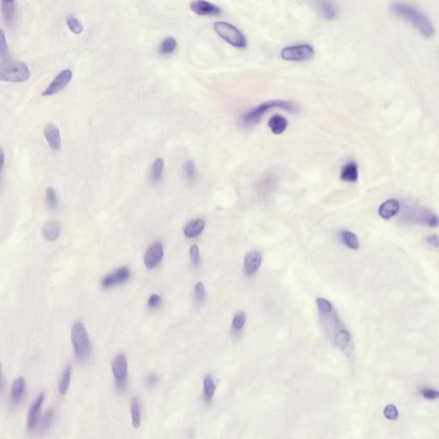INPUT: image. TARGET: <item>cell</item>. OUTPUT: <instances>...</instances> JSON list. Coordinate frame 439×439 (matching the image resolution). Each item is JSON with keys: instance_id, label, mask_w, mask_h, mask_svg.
<instances>
[{"instance_id": "1", "label": "cell", "mask_w": 439, "mask_h": 439, "mask_svg": "<svg viewBox=\"0 0 439 439\" xmlns=\"http://www.w3.org/2000/svg\"><path fill=\"white\" fill-rule=\"evenodd\" d=\"M391 9L396 15L410 21L423 36L431 38L435 34V29L430 20L415 6L408 3H394Z\"/></svg>"}, {"instance_id": "2", "label": "cell", "mask_w": 439, "mask_h": 439, "mask_svg": "<svg viewBox=\"0 0 439 439\" xmlns=\"http://www.w3.org/2000/svg\"><path fill=\"white\" fill-rule=\"evenodd\" d=\"M283 109L290 113L298 112V107L295 103L291 101L274 100V101H266L260 104L259 106L250 109L242 118V122L246 126H251L259 122L263 115L269 112L270 110Z\"/></svg>"}, {"instance_id": "3", "label": "cell", "mask_w": 439, "mask_h": 439, "mask_svg": "<svg viewBox=\"0 0 439 439\" xmlns=\"http://www.w3.org/2000/svg\"><path fill=\"white\" fill-rule=\"evenodd\" d=\"M71 341L76 358L80 361H85L91 351L89 334L82 323H76L71 329Z\"/></svg>"}, {"instance_id": "4", "label": "cell", "mask_w": 439, "mask_h": 439, "mask_svg": "<svg viewBox=\"0 0 439 439\" xmlns=\"http://www.w3.org/2000/svg\"><path fill=\"white\" fill-rule=\"evenodd\" d=\"M402 217L404 221L412 224H421L430 227L439 226V217L438 215L426 208H407Z\"/></svg>"}, {"instance_id": "5", "label": "cell", "mask_w": 439, "mask_h": 439, "mask_svg": "<svg viewBox=\"0 0 439 439\" xmlns=\"http://www.w3.org/2000/svg\"><path fill=\"white\" fill-rule=\"evenodd\" d=\"M30 77L29 68L23 62L9 61L1 64L0 79L5 82H21Z\"/></svg>"}, {"instance_id": "6", "label": "cell", "mask_w": 439, "mask_h": 439, "mask_svg": "<svg viewBox=\"0 0 439 439\" xmlns=\"http://www.w3.org/2000/svg\"><path fill=\"white\" fill-rule=\"evenodd\" d=\"M214 29L218 35L226 42L237 48L244 49L247 46V40L244 34L233 25L217 21L214 24Z\"/></svg>"}, {"instance_id": "7", "label": "cell", "mask_w": 439, "mask_h": 439, "mask_svg": "<svg viewBox=\"0 0 439 439\" xmlns=\"http://www.w3.org/2000/svg\"><path fill=\"white\" fill-rule=\"evenodd\" d=\"M112 372L117 389L119 391H125L128 378V362L125 354L117 355L112 365Z\"/></svg>"}, {"instance_id": "8", "label": "cell", "mask_w": 439, "mask_h": 439, "mask_svg": "<svg viewBox=\"0 0 439 439\" xmlns=\"http://www.w3.org/2000/svg\"><path fill=\"white\" fill-rule=\"evenodd\" d=\"M314 49L308 44L288 46L281 50V58L287 61H306L314 56Z\"/></svg>"}, {"instance_id": "9", "label": "cell", "mask_w": 439, "mask_h": 439, "mask_svg": "<svg viewBox=\"0 0 439 439\" xmlns=\"http://www.w3.org/2000/svg\"><path fill=\"white\" fill-rule=\"evenodd\" d=\"M72 76L73 74L70 69L62 70L61 72H59L55 76L54 79L52 80L51 83L47 86V88L43 91V96H50L61 91L62 89H64L71 81Z\"/></svg>"}, {"instance_id": "10", "label": "cell", "mask_w": 439, "mask_h": 439, "mask_svg": "<svg viewBox=\"0 0 439 439\" xmlns=\"http://www.w3.org/2000/svg\"><path fill=\"white\" fill-rule=\"evenodd\" d=\"M46 398V393L41 392L37 396L33 403L31 404L27 416V430L28 432L34 431L37 428L40 421V411L43 403Z\"/></svg>"}, {"instance_id": "11", "label": "cell", "mask_w": 439, "mask_h": 439, "mask_svg": "<svg viewBox=\"0 0 439 439\" xmlns=\"http://www.w3.org/2000/svg\"><path fill=\"white\" fill-rule=\"evenodd\" d=\"M164 256V248L161 242L153 244L144 256V264L147 268L153 269L161 263Z\"/></svg>"}, {"instance_id": "12", "label": "cell", "mask_w": 439, "mask_h": 439, "mask_svg": "<svg viewBox=\"0 0 439 439\" xmlns=\"http://www.w3.org/2000/svg\"><path fill=\"white\" fill-rule=\"evenodd\" d=\"M131 277V271L127 267H122L115 270L112 274H108L104 277L101 281V287L104 288H110L119 284L124 283L128 281Z\"/></svg>"}, {"instance_id": "13", "label": "cell", "mask_w": 439, "mask_h": 439, "mask_svg": "<svg viewBox=\"0 0 439 439\" xmlns=\"http://www.w3.org/2000/svg\"><path fill=\"white\" fill-rule=\"evenodd\" d=\"M191 9L197 15L208 16V15H218L221 13V9L216 4L207 1H193L190 4Z\"/></svg>"}, {"instance_id": "14", "label": "cell", "mask_w": 439, "mask_h": 439, "mask_svg": "<svg viewBox=\"0 0 439 439\" xmlns=\"http://www.w3.org/2000/svg\"><path fill=\"white\" fill-rule=\"evenodd\" d=\"M262 256L259 251H250L247 254L244 260V273L246 276L250 277L256 274L262 264Z\"/></svg>"}, {"instance_id": "15", "label": "cell", "mask_w": 439, "mask_h": 439, "mask_svg": "<svg viewBox=\"0 0 439 439\" xmlns=\"http://www.w3.org/2000/svg\"><path fill=\"white\" fill-rule=\"evenodd\" d=\"M44 136L49 146L53 151H58L61 148V136L57 125L48 123L44 128Z\"/></svg>"}, {"instance_id": "16", "label": "cell", "mask_w": 439, "mask_h": 439, "mask_svg": "<svg viewBox=\"0 0 439 439\" xmlns=\"http://www.w3.org/2000/svg\"><path fill=\"white\" fill-rule=\"evenodd\" d=\"M401 205L396 199H389L383 203L378 208L379 216L385 220H389L399 213Z\"/></svg>"}, {"instance_id": "17", "label": "cell", "mask_w": 439, "mask_h": 439, "mask_svg": "<svg viewBox=\"0 0 439 439\" xmlns=\"http://www.w3.org/2000/svg\"><path fill=\"white\" fill-rule=\"evenodd\" d=\"M26 391V381L24 378H15L10 387V401L13 404H17L22 399Z\"/></svg>"}, {"instance_id": "18", "label": "cell", "mask_w": 439, "mask_h": 439, "mask_svg": "<svg viewBox=\"0 0 439 439\" xmlns=\"http://www.w3.org/2000/svg\"><path fill=\"white\" fill-rule=\"evenodd\" d=\"M359 177V169L356 162H348L344 165L341 172V180L346 182L354 183Z\"/></svg>"}, {"instance_id": "19", "label": "cell", "mask_w": 439, "mask_h": 439, "mask_svg": "<svg viewBox=\"0 0 439 439\" xmlns=\"http://www.w3.org/2000/svg\"><path fill=\"white\" fill-rule=\"evenodd\" d=\"M205 221L204 220L198 219L192 220L186 225L184 229V234L186 238H196L201 234L205 230Z\"/></svg>"}, {"instance_id": "20", "label": "cell", "mask_w": 439, "mask_h": 439, "mask_svg": "<svg viewBox=\"0 0 439 439\" xmlns=\"http://www.w3.org/2000/svg\"><path fill=\"white\" fill-rule=\"evenodd\" d=\"M164 161L162 158H157L154 161L150 169V181L153 185H158L162 179L164 171Z\"/></svg>"}, {"instance_id": "21", "label": "cell", "mask_w": 439, "mask_h": 439, "mask_svg": "<svg viewBox=\"0 0 439 439\" xmlns=\"http://www.w3.org/2000/svg\"><path fill=\"white\" fill-rule=\"evenodd\" d=\"M268 127L271 130L272 132L275 135H280L286 131L287 127V119L281 115H274L272 116L268 122Z\"/></svg>"}, {"instance_id": "22", "label": "cell", "mask_w": 439, "mask_h": 439, "mask_svg": "<svg viewBox=\"0 0 439 439\" xmlns=\"http://www.w3.org/2000/svg\"><path fill=\"white\" fill-rule=\"evenodd\" d=\"M1 6H2V14L4 21L7 24H12L13 21L15 20V1H2L1 2Z\"/></svg>"}, {"instance_id": "23", "label": "cell", "mask_w": 439, "mask_h": 439, "mask_svg": "<svg viewBox=\"0 0 439 439\" xmlns=\"http://www.w3.org/2000/svg\"><path fill=\"white\" fill-rule=\"evenodd\" d=\"M216 383L211 375L205 376L204 379V401L206 403H211L216 393Z\"/></svg>"}, {"instance_id": "24", "label": "cell", "mask_w": 439, "mask_h": 439, "mask_svg": "<svg viewBox=\"0 0 439 439\" xmlns=\"http://www.w3.org/2000/svg\"><path fill=\"white\" fill-rule=\"evenodd\" d=\"M131 423L134 428L137 429L141 426L142 421V413L139 400L137 397H133L131 403Z\"/></svg>"}, {"instance_id": "25", "label": "cell", "mask_w": 439, "mask_h": 439, "mask_svg": "<svg viewBox=\"0 0 439 439\" xmlns=\"http://www.w3.org/2000/svg\"><path fill=\"white\" fill-rule=\"evenodd\" d=\"M71 373H72V367L70 365L64 368V372L62 373L60 381L58 383V394L60 396H64L67 393L68 389L70 387V380H71Z\"/></svg>"}, {"instance_id": "26", "label": "cell", "mask_w": 439, "mask_h": 439, "mask_svg": "<svg viewBox=\"0 0 439 439\" xmlns=\"http://www.w3.org/2000/svg\"><path fill=\"white\" fill-rule=\"evenodd\" d=\"M53 420H54V411L52 409H48L43 415L37 426V430L39 433L43 434L46 433L50 429V427H52Z\"/></svg>"}, {"instance_id": "27", "label": "cell", "mask_w": 439, "mask_h": 439, "mask_svg": "<svg viewBox=\"0 0 439 439\" xmlns=\"http://www.w3.org/2000/svg\"><path fill=\"white\" fill-rule=\"evenodd\" d=\"M61 229L57 222H49L43 227V235L50 242L57 240L60 235Z\"/></svg>"}, {"instance_id": "28", "label": "cell", "mask_w": 439, "mask_h": 439, "mask_svg": "<svg viewBox=\"0 0 439 439\" xmlns=\"http://www.w3.org/2000/svg\"><path fill=\"white\" fill-rule=\"evenodd\" d=\"M340 238L343 244L352 250H358L360 248V241L357 235L350 231H342L340 232Z\"/></svg>"}, {"instance_id": "29", "label": "cell", "mask_w": 439, "mask_h": 439, "mask_svg": "<svg viewBox=\"0 0 439 439\" xmlns=\"http://www.w3.org/2000/svg\"><path fill=\"white\" fill-rule=\"evenodd\" d=\"M176 48H177V40L174 37L168 36L160 43L158 52L162 55H169L172 54Z\"/></svg>"}, {"instance_id": "30", "label": "cell", "mask_w": 439, "mask_h": 439, "mask_svg": "<svg viewBox=\"0 0 439 439\" xmlns=\"http://www.w3.org/2000/svg\"><path fill=\"white\" fill-rule=\"evenodd\" d=\"M334 342L335 344L338 348L342 349H346L348 348V345L351 342V334L349 331L346 329H341L338 332L336 333L334 337Z\"/></svg>"}, {"instance_id": "31", "label": "cell", "mask_w": 439, "mask_h": 439, "mask_svg": "<svg viewBox=\"0 0 439 439\" xmlns=\"http://www.w3.org/2000/svg\"><path fill=\"white\" fill-rule=\"evenodd\" d=\"M319 9L323 17L328 20H333L336 18L337 15V9L334 3L329 2H320Z\"/></svg>"}, {"instance_id": "32", "label": "cell", "mask_w": 439, "mask_h": 439, "mask_svg": "<svg viewBox=\"0 0 439 439\" xmlns=\"http://www.w3.org/2000/svg\"><path fill=\"white\" fill-rule=\"evenodd\" d=\"M184 176L186 180L189 182H193L197 179V168L193 161H187L184 164L183 167Z\"/></svg>"}, {"instance_id": "33", "label": "cell", "mask_w": 439, "mask_h": 439, "mask_svg": "<svg viewBox=\"0 0 439 439\" xmlns=\"http://www.w3.org/2000/svg\"><path fill=\"white\" fill-rule=\"evenodd\" d=\"M45 198H46V206H47L49 209L54 210V209L58 207V194H57V192H56V190H55L54 188H52V187H49V188H47L46 191V196H45Z\"/></svg>"}, {"instance_id": "34", "label": "cell", "mask_w": 439, "mask_h": 439, "mask_svg": "<svg viewBox=\"0 0 439 439\" xmlns=\"http://www.w3.org/2000/svg\"><path fill=\"white\" fill-rule=\"evenodd\" d=\"M9 59L10 58H9L6 39H5L4 32L2 30L1 31V37H0V60H1V64H3L4 62L9 61Z\"/></svg>"}, {"instance_id": "35", "label": "cell", "mask_w": 439, "mask_h": 439, "mask_svg": "<svg viewBox=\"0 0 439 439\" xmlns=\"http://www.w3.org/2000/svg\"><path fill=\"white\" fill-rule=\"evenodd\" d=\"M66 23H67L69 28L74 34H79L83 31V26H82V23L80 22L78 19L73 16V15L68 16L67 18H66Z\"/></svg>"}, {"instance_id": "36", "label": "cell", "mask_w": 439, "mask_h": 439, "mask_svg": "<svg viewBox=\"0 0 439 439\" xmlns=\"http://www.w3.org/2000/svg\"><path fill=\"white\" fill-rule=\"evenodd\" d=\"M246 322V317L243 311H238L234 317L232 318V329L236 331H239L244 328Z\"/></svg>"}, {"instance_id": "37", "label": "cell", "mask_w": 439, "mask_h": 439, "mask_svg": "<svg viewBox=\"0 0 439 439\" xmlns=\"http://www.w3.org/2000/svg\"><path fill=\"white\" fill-rule=\"evenodd\" d=\"M316 303H317L318 311H320L321 313L326 314V313H329L332 311V304L329 300L323 299V298H318L317 299Z\"/></svg>"}, {"instance_id": "38", "label": "cell", "mask_w": 439, "mask_h": 439, "mask_svg": "<svg viewBox=\"0 0 439 439\" xmlns=\"http://www.w3.org/2000/svg\"><path fill=\"white\" fill-rule=\"evenodd\" d=\"M205 294H206V292H205V284L201 281H199L198 283L196 284L195 288H194V295H195L196 300L199 303H202L205 300Z\"/></svg>"}, {"instance_id": "39", "label": "cell", "mask_w": 439, "mask_h": 439, "mask_svg": "<svg viewBox=\"0 0 439 439\" xmlns=\"http://www.w3.org/2000/svg\"><path fill=\"white\" fill-rule=\"evenodd\" d=\"M190 256L192 259V264L194 267L198 268L200 265V251L197 244H193L190 249Z\"/></svg>"}, {"instance_id": "40", "label": "cell", "mask_w": 439, "mask_h": 439, "mask_svg": "<svg viewBox=\"0 0 439 439\" xmlns=\"http://www.w3.org/2000/svg\"><path fill=\"white\" fill-rule=\"evenodd\" d=\"M384 416L389 420H397L398 418V411L394 405H389L384 409Z\"/></svg>"}, {"instance_id": "41", "label": "cell", "mask_w": 439, "mask_h": 439, "mask_svg": "<svg viewBox=\"0 0 439 439\" xmlns=\"http://www.w3.org/2000/svg\"><path fill=\"white\" fill-rule=\"evenodd\" d=\"M162 303V299L157 294H153L148 299V305L151 309L157 308Z\"/></svg>"}, {"instance_id": "42", "label": "cell", "mask_w": 439, "mask_h": 439, "mask_svg": "<svg viewBox=\"0 0 439 439\" xmlns=\"http://www.w3.org/2000/svg\"><path fill=\"white\" fill-rule=\"evenodd\" d=\"M421 394L427 400H434L439 398V391H434L432 389H425L421 391Z\"/></svg>"}, {"instance_id": "43", "label": "cell", "mask_w": 439, "mask_h": 439, "mask_svg": "<svg viewBox=\"0 0 439 439\" xmlns=\"http://www.w3.org/2000/svg\"><path fill=\"white\" fill-rule=\"evenodd\" d=\"M159 380H160V378H159L158 376L156 375V374H150L145 379V384H146L148 387H155V386H156L159 384Z\"/></svg>"}, {"instance_id": "44", "label": "cell", "mask_w": 439, "mask_h": 439, "mask_svg": "<svg viewBox=\"0 0 439 439\" xmlns=\"http://www.w3.org/2000/svg\"><path fill=\"white\" fill-rule=\"evenodd\" d=\"M426 242L431 246L439 248V238L437 235H430L426 238Z\"/></svg>"}]
</instances>
